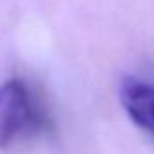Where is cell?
I'll return each mask as SVG.
<instances>
[{"label": "cell", "instance_id": "cell-1", "mask_svg": "<svg viewBox=\"0 0 154 154\" xmlns=\"http://www.w3.org/2000/svg\"><path fill=\"white\" fill-rule=\"evenodd\" d=\"M44 118L33 94L18 80L0 85V149H6L24 134L38 131Z\"/></svg>", "mask_w": 154, "mask_h": 154}, {"label": "cell", "instance_id": "cell-2", "mask_svg": "<svg viewBox=\"0 0 154 154\" xmlns=\"http://www.w3.org/2000/svg\"><path fill=\"white\" fill-rule=\"evenodd\" d=\"M118 96L129 120L154 138V84L138 76H125L120 82Z\"/></svg>", "mask_w": 154, "mask_h": 154}]
</instances>
